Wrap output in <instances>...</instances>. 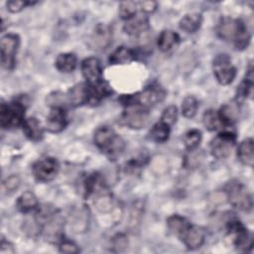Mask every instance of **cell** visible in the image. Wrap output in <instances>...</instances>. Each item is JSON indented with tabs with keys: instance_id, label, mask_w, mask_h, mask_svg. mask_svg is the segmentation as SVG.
Masks as SVG:
<instances>
[{
	"instance_id": "10",
	"label": "cell",
	"mask_w": 254,
	"mask_h": 254,
	"mask_svg": "<svg viewBox=\"0 0 254 254\" xmlns=\"http://www.w3.org/2000/svg\"><path fill=\"white\" fill-rule=\"evenodd\" d=\"M235 142V133L227 130L221 131L210 142V153L214 158L218 160L225 159L230 155Z\"/></svg>"
},
{
	"instance_id": "4",
	"label": "cell",
	"mask_w": 254,
	"mask_h": 254,
	"mask_svg": "<svg viewBox=\"0 0 254 254\" xmlns=\"http://www.w3.org/2000/svg\"><path fill=\"white\" fill-rule=\"evenodd\" d=\"M26 107L20 101L2 102L0 106V125L3 129H13L22 126L25 120Z\"/></svg>"
},
{
	"instance_id": "27",
	"label": "cell",
	"mask_w": 254,
	"mask_h": 254,
	"mask_svg": "<svg viewBox=\"0 0 254 254\" xmlns=\"http://www.w3.org/2000/svg\"><path fill=\"white\" fill-rule=\"evenodd\" d=\"M218 112L222 126H229L236 122L238 118V103L224 104Z\"/></svg>"
},
{
	"instance_id": "19",
	"label": "cell",
	"mask_w": 254,
	"mask_h": 254,
	"mask_svg": "<svg viewBox=\"0 0 254 254\" xmlns=\"http://www.w3.org/2000/svg\"><path fill=\"white\" fill-rule=\"evenodd\" d=\"M22 129L25 136L33 142H39L44 137V129L39 120L35 117L25 118Z\"/></svg>"
},
{
	"instance_id": "5",
	"label": "cell",
	"mask_w": 254,
	"mask_h": 254,
	"mask_svg": "<svg viewBox=\"0 0 254 254\" xmlns=\"http://www.w3.org/2000/svg\"><path fill=\"white\" fill-rule=\"evenodd\" d=\"M225 193L228 201L236 208L243 211H250L253 205L252 195L247 188L239 181L233 180L225 187Z\"/></svg>"
},
{
	"instance_id": "8",
	"label": "cell",
	"mask_w": 254,
	"mask_h": 254,
	"mask_svg": "<svg viewBox=\"0 0 254 254\" xmlns=\"http://www.w3.org/2000/svg\"><path fill=\"white\" fill-rule=\"evenodd\" d=\"M212 69L216 80L222 85L230 84L236 76V68L232 64L231 59L225 54H220L215 57Z\"/></svg>"
},
{
	"instance_id": "24",
	"label": "cell",
	"mask_w": 254,
	"mask_h": 254,
	"mask_svg": "<svg viewBox=\"0 0 254 254\" xmlns=\"http://www.w3.org/2000/svg\"><path fill=\"white\" fill-rule=\"evenodd\" d=\"M77 64V59L76 56L72 53H62L60 54L56 61H55V66L56 68L64 73L71 72L75 69Z\"/></svg>"
},
{
	"instance_id": "32",
	"label": "cell",
	"mask_w": 254,
	"mask_h": 254,
	"mask_svg": "<svg viewBox=\"0 0 254 254\" xmlns=\"http://www.w3.org/2000/svg\"><path fill=\"white\" fill-rule=\"evenodd\" d=\"M198 101L195 97L189 95L184 98L182 103V113L186 118H192L197 111Z\"/></svg>"
},
{
	"instance_id": "30",
	"label": "cell",
	"mask_w": 254,
	"mask_h": 254,
	"mask_svg": "<svg viewBox=\"0 0 254 254\" xmlns=\"http://www.w3.org/2000/svg\"><path fill=\"white\" fill-rule=\"evenodd\" d=\"M202 122H203L204 127L209 131L217 130L218 128H220L222 126L218 112L213 109H208L203 113Z\"/></svg>"
},
{
	"instance_id": "17",
	"label": "cell",
	"mask_w": 254,
	"mask_h": 254,
	"mask_svg": "<svg viewBox=\"0 0 254 254\" xmlns=\"http://www.w3.org/2000/svg\"><path fill=\"white\" fill-rule=\"evenodd\" d=\"M126 34L131 36H139L149 30V19L144 13H137L126 21L123 27Z\"/></svg>"
},
{
	"instance_id": "16",
	"label": "cell",
	"mask_w": 254,
	"mask_h": 254,
	"mask_svg": "<svg viewBox=\"0 0 254 254\" xmlns=\"http://www.w3.org/2000/svg\"><path fill=\"white\" fill-rule=\"evenodd\" d=\"M205 229L202 226L191 225L186 230L182 235L181 239L187 248L190 250H195L202 246L205 241Z\"/></svg>"
},
{
	"instance_id": "23",
	"label": "cell",
	"mask_w": 254,
	"mask_h": 254,
	"mask_svg": "<svg viewBox=\"0 0 254 254\" xmlns=\"http://www.w3.org/2000/svg\"><path fill=\"white\" fill-rule=\"evenodd\" d=\"M135 59V53L124 46H120L115 49L109 56L110 64H130Z\"/></svg>"
},
{
	"instance_id": "25",
	"label": "cell",
	"mask_w": 254,
	"mask_h": 254,
	"mask_svg": "<svg viewBox=\"0 0 254 254\" xmlns=\"http://www.w3.org/2000/svg\"><path fill=\"white\" fill-rule=\"evenodd\" d=\"M202 16L199 13H189L180 21V29L188 34L195 33L201 26Z\"/></svg>"
},
{
	"instance_id": "33",
	"label": "cell",
	"mask_w": 254,
	"mask_h": 254,
	"mask_svg": "<svg viewBox=\"0 0 254 254\" xmlns=\"http://www.w3.org/2000/svg\"><path fill=\"white\" fill-rule=\"evenodd\" d=\"M118 13L121 19L127 21L137 14V3L133 1H124L119 5Z\"/></svg>"
},
{
	"instance_id": "6",
	"label": "cell",
	"mask_w": 254,
	"mask_h": 254,
	"mask_svg": "<svg viewBox=\"0 0 254 254\" xmlns=\"http://www.w3.org/2000/svg\"><path fill=\"white\" fill-rule=\"evenodd\" d=\"M228 235L232 237V243L238 251H249L253 245V239L248 229L236 218L226 221Z\"/></svg>"
},
{
	"instance_id": "34",
	"label": "cell",
	"mask_w": 254,
	"mask_h": 254,
	"mask_svg": "<svg viewBox=\"0 0 254 254\" xmlns=\"http://www.w3.org/2000/svg\"><path fill=\"white\" fill-rule=\"evenodd\" d=\"M178 119V108L175 105H170L166 107L161 115V122L172 127Z\"/></svg>"
},
{
	"instance_id": "28",
	"label": "cell",
	"mask_w": 254,
	"mask_h": 254,
	"mask_svg": "<svg viewBox=\"0 0 254 254\" xmlns=\"http://www.w3.org/2000/svg\"><path fill=\"white\" fill-rule=\"evenodd\" d=\"M88 85H89V94H90L89 103H95V102L97 103L112 93V89L110 88L108 83L103 80L97 84H94V85L88 84Z\"/></svg>"
},
{
	"instance_id": "37",
	"label": "cell",
	"mask_w": 254,
	"mask_h": 254,
	"mask_svg": "<svg viewBox=\"0 0 254 254\" xmlns=\"http://www.w3.org/2000/svg\"><path fill=\"white\" fill-rule=\"evenodd\" d=\"M59 249L62 253H67V254H74L79 252V249L75 243L69 240H64V239H63L60 242Z\"/></svg>"
},
{
	"instance_id": "2",
	"label": "cell",
	"mask_w": 254,
	"mask_h": 254,
	"mask_svg": "<svg viewBox=\"0 0 254 254\" xmlns=\"http://www.w3.org/2000/svg\"><path fill=\"white\" fill-rule=\"evenodd\" d=\"M95 146L110 160L117 159L125 148L124 140L109 126H100L94 132Z\"/></svg>"
},
{
	"instance_id": "22",
	"label": "cell",
	"mask_w": 254,
	"mask_h": 254,
	"mask_svg": "<svg viewBox=\"0 0 254 254\" xmlns=\"http://www.w3.org/2000/svg\"><path fill=\"white\" fill-rule=\"evenodd\" d=\"M190 226V222L186 217L179 214H173L167 219V227L169 231L180 238Z\"/></svg>"
},
{
	"instance_id": "13",
	"label": "cell",
	"mask_w": 254,
	"mask_h": 254,
	"mask_svg": "<svg viewBox=\"0 0 254 254\" xmlns=\"http://www.w3.org/2000/svg\"><path fill=\"white\" fill-rule=\"evenodd\" d=\"M80 69L82 75L86 79V82L90 85L101 82L102 79V68L100 62L96 58H87L81 62Z\"/></svg>"
},
{
	"instance_id": "40",
	"label": "cell",
	"mask_w": 254,
	"mask_h": 254,
	"mask_svg": "<svg viewBox=\"0 0 254 254\" xmlns=\"http://www.w3.org/2000/svg\"><path fill=\"white\" fill-rule=\"evenodd\" d=\"M0 253L1 254L15 253V249H14L13 245L9 241H6L5 239H2L1 240V244H0Z\"/></svg>"
},
{
	"instance_id": "29",
	"label": "cell",
	"mask_w": 254,
	"mask_h": 254,
	"mask_svg": "<svg viewBox=\"0 0 254 254\" xmlns=\"http://www.w3.org/2000/svg\"><path fill=\"white\" fill-rule=\"evenodd\" d=\"M171 133V127L161 121L154 124L149 132V137L152 141L156 143H164L166 142Z\"/></svg>"
},
{
	"instance_id": "11",
	"label": "cell",
	"mask_w": 254,
	"mask_h": 254,
	"mask_svg": "<svg viewBox=\"0 0 254 254\" xmlns=\"http://www.w3.org/2000/svg\"><path fill=\"white\" fill-rule=\"evenodd\" d=\"M60 170L59 162L53 157H44L36 161L32 167L34 178L41 183L53 181Z\"/></svg>"
},
{
	"instance_id": "26",
	"label": "cell",
	"mask_w": 254,
	"mask_h": 254,
	"mask_svg": "<svg viewBox=\"0 0 254 254\" xmlns=\"http://www.w3.org/2000/svg\"><path fill=\"white\" fill-rule=\"evenodd\" d=\"M39 204L38 198L36 194L32 191H24L22 194L19 195L16 201L17 209L22 213H28L34 210Z\"/></svg>"
},
{
	"instance_id": "36",
	"label": "cell",
	"mask_w": 254,
	"mask_h": 254,
	"mask_svg": "<svg viewBox=\"0 0 254 254\" xmlns=\"http://www.w3.org/2000/svg\"><path fill=\"white\" fill-rule=\"evenodd\" d=\"M32 4H33L32 2H29L26 0H10V1H7L6 7H7V10L11 13H18L22 11L26 6L32 5Z\"/></svg>"
},
{
	"instance_id": "15",
	"label": "cell",
	"mask_w": 254,
	"mask_h": 254,
	"mask_svg": "<svg viewBox=\"0 0 254 254\" xmlns=\"http://www.w3.org/2000/svg\"><path fill=\"white\" fill-rule=\"evenodd\" d=\"M66 94V100L68 105L72 107L82 106L89 103V85L87 82H79L73 85Z\"/></svg>"
},
{
	"instance_id": "1",
	"label": "cell",
	"mask_w": 254,
	"mask_h": 254,
	"mask_svg": "<svg viewBox=\"0 0 254 254\" xmlns=\"http://www.w3.org/2000/svg\"><path fill=\"white\" fill-rule=\"evenodd\" d=\"M217 36L226 42H233L237 50H244L250 43V33L245 23L239 19L223 17L220 19L217 28Z\"/></svg>"
},
{
	"instance_id": "14",
	"label": "cell",
	"mask_w": 254,
	"mask_h": 254,
	"mask_svg": "<svg viewBox=\"0 0 254 254\" xmlns=\"http://www.w3.org/2000/svg\"><path fill=\"white\" fill-rule=\"evenodd\" d=\"M67 125L66 112L62 107H52L46 119V130L51 133H60Z\"/></svg>"
},
{
	"instance_id": "38",
	"label": "cell",
	"mask_w": 254,
	"mask_h": 254,
	"mask_svg": "<svg viewBox=\"0 0 254 254\" xmlns=\"http://www.w3.org/2000/svg\"><path fill=\"white\" fill-rule=\"evenodd\" d=\"M20 183H21L20 178H19L18 176H16V175H12V176L8 177V178L4 181L3 185H4V188H5L6 190H8V191H14V190H16L19 188Z\"/></svg>"
},
{
	"instance_id": "3",
	"label": "cell",
	"mask_w": 254,
	"mask_h": 254,
	"mask_svg": "<svg viewBox=\"0 0 254 254\" xmlns=\"http://www.w3.org/2000/svg\"><path fill=\"white\" fill-rule=\"evenodd\" d=\"M166 91L158 84H151L147 86L144 90L137 92L135 94L123 95L120 98V101L124 106L129 104H138L146 109L157 105L162 102L165 98Z\"/></svg>"
},
{
	"instance_id": "21",
	"label": "cell",
	"mask_w": 254,
	"mask_h": 254,
	"mask_svg": "<svg viewBox=\"0 0 254 254\" xmlns=\"http://www.w3.org/2000/svg\"><path fill=\"white\" fill-rule=\"evenodd\" d=\"M180 43V36L172 31V30H164L160 33L158 40H157V46L160 51L162 52H169L172 49L176 48Z\"/></svg>"
},
{
	"instance_id": "39",
	"label": "cell",
	"mask_w": 254,
	"mask_h": 254,
	"mask_svg": "<svg viewBox=\"0 0 254 254\" xmlns=\"http://www.w3.org/2000/svg\"><path fill=\"white\" fill-rule=\"evenodd\" d=\"M141 9V11L144 14H150L153 13L157 10L158 4L155 1H141L139 3H137Z\"/></svg>"
},
{
	"instance_id": "12",
	"label": "cell",
	"mask_w": 254,
	"mask_h": 254,
	"mask_svg": "<svg viewBox=\"0 0 254 254\" xmlns=\"http://www.w3.org/2000/svg\"><path fill=\"white\" fill-rule=\"evenodd\" d=\"M112 40V31L110 27L106 24L99 23L95 26L90 38L89 46L91 49L96 51H101L106 49Z\"/></svg>"
},
{
	"instance_id": "18",
	"label": "cell",
	"mask_w": 254,
	"mask_h": 254,
	"mask_svg": "<svg viewBox=\"0 0 254 254\" xmlns=\"http://www.w3.org/2000/svg\"><path fill=\"white\" fill-rule=\"evenodd\" d=\"M88 209L82 205L79 208L74 209L70 214V227L75 233H82L88 226Z\"/></svg>"
},
{
	"instance_id": "31",
	"label": "cell",
	"mask_w": 254,
	"mask_h": 254,
	"mask_svg": "<svg viewBox=\"0 0 254 254\" xmlns=\"http://www.w3.org/2000/svg\"><path fill=\"white\" fill-rule=\"evenodd\" d=\"M201 132L197 129H190L188 132H186V134L183 137V142L185 144V147L189 150V151H193L195 150L200 141H201Z\"/></svg>"
},
{
	"instance_id": "35",
	"label": "cell",
	"mask_w": 254,
	"mask_h": 254,
	"mask_svg": "<svg viewBox=\"0 0 254 254\" xmlns=\"http://www.w3.org/2000/svg\"><path fill=\"white\" fill-rule=\"evenodd\" d=\"M127 245H128V240L124 234H121V233L116 234L111 239V247H112V250L115 252L123 251L125 248H127Z\"/></svg>"
},
{
	"instance_id": "20",
	"label": "cell",
	"mask_w": 254,
	"mask_h": 254,
	"mask_svg": "<svg viewBox=\"0 0 254 254\" xmlns=\"http://www.w3.org/2000/svg\"><path fill=\"white\" fill-rule=\"evenodd\" d=\"M237 158L241 164L252 167L254 164V141L252 138L244 139L237 149Z\"/></svg>"
},
{
	"instance_id": "7",
	"label": "cell",
	"mask_w": 254,
	"mask_h": 254,
	"mask_svg": "<svg viewBox=\"0 0 254 254\" xmlns=\"http://www.w3.org/2000/svg\"><path fill=\"white\" fill-rule=\"evenodd\" d=\"M149 117V109L138 104H129L125 106V109L119 118V122L121 125L131 129H141L148 124Z\"/></svg>"
},
{
	"instance_id": "9",
	"label": "cell",
	"mask_w": 254,
	"mask_h": 254,
	"mask_svg": "<svg viewBox=\"0 0 254 254\" xmlns=\"http://www.w3.org/2000/svg\"><path fill=\"white\" fill-rule=\"evenodd\" d=\"M20 46V38L16 34H6L1 38L0 51H1V64L2 66L8 70L15 67V55Z\"/></svg>"
}]
</instances>
